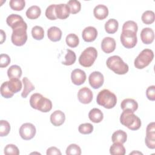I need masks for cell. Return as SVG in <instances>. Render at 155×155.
<instances>
[{
    "instance_id": "3",
    "label": "cell",
    "mask_w": 155,
    "mask_h": 155,
    "mask_svg": "<svg viewBox=\"0 0 155 155\" xmlns=\"http://www.w3.org/2000/svg\"><path fill=\"white\" fill-rule=\"evenodd\" d=\"M120 122L131 130H137L141 127L140 118L129 110L123 111L120 116Z\"/></svg>"
},
{
    "instance_id": "25",
    "label": "cell",
    "mask_w": 155,
    "mask_h": 155,
    "mask_svg": "<svg viewBox=\"0 0 155 155\" xmlns=\"http://www.w3.org/2000/svg\"><path fill=\"white\" fill-rule=\"evenodd\" d=\"M119 27L118 21L115 19H110L105 22V30L107 33L113 34L116 33Z\"/></svg>"
},
{
    "instance_id": "11",
    "label": "cell",
    "mask_w": 155,
    "mask_h": 155,
    "mask_svg": "<svg viewBox=\"0 0 155 155\" xmlns=\"http://www.w3.org/2000/svg\"><path fill=\"white\" fill-rule=\"evenodd\" d=\"M78 98L79 102L82 104H90L93 99V93L88 87H82L78 93Z\"/></svg>"
},
{
    "instance_id": "40",
    "label": "cell",
    "mask_w": 155,
    "mask_h": 155,
    "mask_svg": "<svg viewBox=\"0 0 155 155\" xmlns=\"http://www.w3.org/2000/svg\"><path fill=\"white\" fill-rule=\"evenodd\" d=\"M22 20H23V18L20 15L17 14H11L7 18L6 22L9 27H12L15 24Z\"/></svg>"
},
{
    "instance_id": "21",
    "label": "cell",
    "mask_w": 155,
    "mask_h": 155,
    "mask_svg": "<svg viewBox=\"0 0 155 155\" xmlns=\"http://www.w3.org/2000/svg\"><path fill=\"white\" fill-rule=\"evenodd\" d=\"M88 117L93 122L99 123L102 120L104 114L101 110L97 108H94L90 111L88 113Z\"/></svg>"
},
{
    "instance_id": "31",
    "label": "cell",
    "mask_w": 155,
    "mask_h": 155,
    "mask_svg": "<svg viewBox=\"0 0 155 155\" xmlns=\"http://www.w3.org/2000/svg\"><path fill=\"white\" fill-rule=\"evenodd\" d=\"M141 19L145 24H151L155 19V15L154 12L151 10H147L144 12L142 15Z\"/></svg>"
},
{
    "instance_id": "43",
    "label": "cell",
    "mask_w": 155,
    "mask_h": 155,
    "mask_svg": "<svg viewBox=\"0 0 155 155\" xmlns=\"http://www.w3.org/2000/svg\"><path fill=\"white\" fill-rule=\"evenodd\" d=\"M10 63V58L7 54H1L0 55V67H7Z\"/></svg>"
},
{
    "instance_id": "19",
    "label": "cell",
    "mask_w": 155,
    "mask_h": 155,
    "mask_svg": "<svg viewBox=\"0 0 155 155\" xmlns=\"http://www.w3.org/2000/svg\"><path fill=\"white\" fill-rule=\"evenodd\" d=\"M120 107L123 111L129 110L134 113L138 108V104L133 99L127 98L122 101L120 104Z\"/></svg>"
},
{
    "instance_id": "7",
    "label": "cell",
    "mask_w": 155,
    "mask_h": 155,
    "mask_svg": "<svg viewBox=\"0 0 155 155\" xmlns=\"http://www.w3.org/2000/svg\"><path fill=\"white\" fill-rule=\"evenodd\" d=\"M153 58V51L150 49L145 48L134 59V67L137 69H143L150 64Z\"/></svg>"
},
{
    "instance_id": "29",
    "label": "cell",
    "mask_w": 155,
    "mask_h": 155,
    "mask_svg": "<svg viewBox=\"0 0 155 155\" xmlns=\"http://www.w3.org/2000/svg\"><path fill=\"white\" fill-rule=\"evenodd\" d=\"M65 41L68 46L71 48H74L79 45V39L76 34L70 33L66 36Z\"/></svg>"
},
{
    "instance_id": "4",
    "label": "cell",
    "mask_w": 155,
    "mask_h": 155,
    "mask_svg": "<svg viewBox=\"0 0 155 155\" xmlns=\"http://www.w3.org/2000/svg\"><path fill=\"white\" fill-rule=\"evenodd\" d=\"M106 64L109 69L117 74H125L129 70L128 65L117 55L109 57L106 61Z\"/></svg>"
},
{
    "instance_id": "9",
    "label": "cell",
    "mask_w": 155,
    "mask_h": 155,
    "mask_svg": "<svg viewBox=\"0 0 155 155\" xmlns=\"http://www.w3.org/2000/svg\"><path fill=\"white\" fill-rule=\"evenodd\" d=\"M36 130L35 125L31 123L23 124L19 130V135L24 140H30L36 134Z\"/></svg>"
},
{
    "instance_id": "39",
    "label": "cell",
    "mask_w": 155,
    "mask_h": 155,
    "mask_svg": "<svg viewBox=\"0 0 155 155\" xmlns=\"http://www.w3.org/2000/svg\"><path fill=\"white\" fill-rule=\"evenodd\" d=\"M66 154L80 155L81 154V149L79 145L75 143H71L67 147L66 149Z\"/></svg>"
},
{
    "instance_id": "36",
    "label": "cell",
    "mask_w": 155,
    "mask_h": 155,
    "mask_svg": "<svg viewBox=\"0 0 155 155\" xmlns=\"http://www.w3.org/2000/svg\"><path fill=\"white\" fill-rule=\"evenodd\" d=\"M10 131V125L9 122L5 120L0 121V136L1 137L6 136Z\"/></svg>"
},
{
    "instance_id": "47",
    "label": "cell",
    "mask_w": 155,
    "mask_h": 155,
    "mask_svg": "<svg viewBox=\"0 0 155 155\" xmlns=\"http://www.w3.org/2000/svg\"><path fill=\"white\" fill-rule=\"evenodd\" d=\"M150 133H155V123L154 122L150 123L147 127L146 134Z\"/></svg>"
},
{
    "instance_id": "32",
    "label": "cell",
    "mask_w": 155,
    "mask_h": 155,
    "mask_svg": "<svg viewBox=\"0 0 155 155\" xmlns=\"http://www.w3.org/2000/svg\"><path fill=\"white\" fill-rule=\"evenodd\" d=\"M31 35L36 40H42L44 37V30L41 26H34L31 29Z\"/></svg>"
},
{
    "instance_id": "16",
    "label": "cell",
    "mask_w": 155,
    "mask_h": 155,
    "mask_svg": "<svg viewBox=\"0 0 155 155\" xmlns=\"http://www.w3.org/2000/svg\"><path fill=\"white\" fill-rule=\"evenodd\" d=\"M50 122L55 127L62 125L65 120V114L61 110H56L50 116Z\"/></svg>"
},
{
    "instance_id": "46",
    "label": "cell",
    "mask_w": 155,
    "mask_h": 155,
    "mask_svg": "<svg viewBox=\"0 0 155 155\" xmlns=\"http://www.w3.org/2000/svg\"><path fill=\"white\" fill-rule=\"evenodd\" d=\"M46 154H47V155H53H53L54 154L61 155V152L56 147H51L48 148L47 150Z\"/></svg>"
},
{
    "instance_id": "42",
    "label": "cell",
    "mask_w": 155,
    "mask_h": 155,
    "mask_svg": "<svg viewBox=\"0 0 155 155\" xmlns=\"http://www.w3.org/2000/svg\"><path fill=\"white\" fill-rule=\"evenodd\" d=\"M138 27L137 24L133 21H128L124 23L122 26V30H130L137 33Z\"/></svg>"
},
{
    "instance_id": "27",
    "label": "cell",
    "mask_w": 155,
    "mask_h": 155,
    "mask_svg": "<svg viewBox=\"0 0 155 155\" xmlns=\"http://www.w3.org/2000/svg\"><path fill=\"white\" fill-rule=\"evenodd\" d=\"M110 153L113 155H124L125 148L121 143L114 142L110 148Z\"/></svg>"
},
{
    "instance_id": "20",
    "label": "cell",
    "mask_w": 155,
    "mask_h": 155,
    "mask_svg": "<svg viewBox=\"0 0 155 155\" xmlns=\"http://www.w3.org/2000/svg\"><path fill=\"white\" fill-rule=\"evenodd\" d=\"M47 36L53 42L59 41L62 37V31L57 27H51L47 30Z\"/></svg>"
},
{
    "instance_id": "49",
    "label": "cell",
    "mask_w": 155,
    "mask_h": 155,
    "mask_svg": "<svg viewBox=\"0 0 155 155\" xmlns=\"http://www.w3.org/2000/svg\"><path fill=\"white\" fill-rule=\"evenodd\" d=\"M142 154V153L140 152H136V151H133L132 153H130V154Z\"/></svg>"
},
{
    "instance_id": "8",
    "label": "cell",
    "mask_w": 155,
    "mask_h": 155,
    "mask_svg": "<svg viewBox=\"0 0 155 155\" xmlns=\"http://www.w3.org/2000/svg\"><path fill=\"white\" fill-rule=\"evenodd\" d=\"M120 39L122 45L127 48H133L137 42L136 33L130 30H122Z\"/></svg>"
},
{
    "instance_id": "15",
    "label": "cell",
    "mask_w": 155,
    "mask_h": 155,
    "mask_svg": "<svg viewBox=\"0 0 155 155\" xmlns=\"http://www.w3.org/2000/svg\"><path fill=\"white\" fill-rule=\"evenodd\" d=\"M140 39L145 44H151L154 39V33L153 29L149 27L143 28L140 32Z\"/></svg>"
},
{
    "instance_id": "30",
    "label": "cell",
    "mask_w": 155,
    "mask_h": 155,
    "mask_svg": "<svg viewBox=\"0 0 155 155\" xmlns=\"http://www.w3.org/2000/svg\"><path fill=\"white\" fill-rule=\"evenodd\" d=\"M76 60V56L75 53L70 50H67V54L65 56V61H64L62 64L65 65H73Z\"/></svg>"
},
{
    "instance_id": "14",
    "label": "cell",
    "mask_w": 155,
    "mask_h": 155,
    "mask_svg": "<svg viewBox=\"0 0 155 155\" xmlns=\"http://www.w3.org/2000/svg\"><path fill=\"white\" fill-rule=\"evenodd\" d=\"M101 48L105 53H110L116 48V41L111 37L104 38L101 42Z\"/></svg>"
},
{
    "instance_id": "41",
    "label": "cell",
    "mask_w": 155,
    "mask_h": 155,
    "mask_svg": "<svg viewBox=\"0 0 155 155\" xmlns=\"http://www.w3.org/2000/svg\"><path fill=\"white\" fill-rule=\"evenodd\" d=\"M4 153L6 155H19V150L15 145L8 144L5 147Z\"/></svg>"
},
{
    "instance_id": "48",
    "label": "cell",
    "mask_w": 155,
    "mask_h": 155,
    "mask_svg": "<svg viewBox=\"0 0 155 155\" xmlns=\"http://www.w3.org/2000/svg\"><path fill=\"white\" fill-rule=\"evenodd\" d=\"M0 36H1V39H0V44H2L5 41V39H6V35H5V33L2 30H0Z\"/></svg>"
},
{
    "instance_id": "1",
    "label": "cell",
    "mask_w": 155,
    "mask_h": 155,
    "mask_svg": "<svg viewBox=\"0 0 155 155\" xmlns=\"http://www.w3.org/2000/svg\"><path fill=\"white\" fill-rule=\"evenodd\" d=\"M13 32L11 36L12 43L16 46H22L27 40V25L22 20L12 27Z\"/></svg>"
},
{
    "instance_id": "33",
    "label": "cell",
    "mask_w": 155,
    "mask_h": 155,
    "mask_svg": "<svg viewBox=\"0 0 155 155\" xmlns=\"http://www.w3.org/2000/svg\"><path fill=\"white\" fill-rule=\"evenodd\" d=\"M70 8V13L71 14H76L80 12L81 8V4L79 1L70 0L68 1L67 4Z\"/></svg>"
},
{
    "instance_id": "35",
    "label": "cell",
    "mask_w": 155,
    "mask_h": 155,
    "mask_svg": "<svg viewBox=\"0 0 155 155\" xmlns=\"http://www.w3.org/2000/svg\"><path fill=\"white\" fill-rule=\"evenodd\" d=\"M1 94L2 97L4 98H11L13 97L14 93L10 90L8 85V81H5L1 84Z\"/></svg>"
},
{
    "instance_id": "5",
    "label": "cell",
    "mask_w": 155,
    "mask_h": 155,
    "mask_svg": "<svg viewBox=\"0 0 155 155\" xmlns=\"http://www.w3.org/2000/svg\"><path fill=\"white\" fill-rule=\"evenodd\" d=\"M98 105L107 109L113 108L117 103V97L115 94L108 89H104L99 91L96 97Z\"/></svg>"
},
{
    "instance_id": "45",
    "label": "cell",
    "mask_w": 155,
    "mask_h": 155,
    "mask_svg": "<svg viewBox=\"0 0 155 155\" xmlns=\"http://www.w3.org/2000/svg\"><path fill=\"white\" fill-rule=\"evenodd\" d=\"M145 142L148 148L150 149L155 148V138L146 136L145 139Z\"/></svg>"
},
{
    "instance_id": "26",
    "label": "cell",
    "mask_w": 155,
    "mask_h": 155,
    "mask_svg": "<svg viewBox=\"0 0 155 155\" xmlns=\"http://www.w3.org/2000/svg\"><path fill=\"white\" fill-rule=\"evenodd\" d=\"M22 71L21 67L17 65H13L7 70V76L9 79H19L22 76Z\"/></svg>"
},
{
    "instance_id": "37",
    "label": "cell",
    "mask_w": 155,
    "mask_h": 155,
    "mask_svg": "<svg viewBox=\"0 0 155 155\" xmlns=\"http://www.w3.org/2000/svg\"><path fill=\"white\" fill-rule=\"evenodd\" d=\"M56 4H51L48 6L45 10V15L50 20H55L57 19L56 15Z\"/></svg>"
},
{
    "instance_id": "13",
    "label": "cell",
    "mask_w": 155,
    "mask_h": 155,
    "mask_svg": "<svg viewBox=\"0 0 155 155\" xmlns=\"http://www.w3.org/2000/svg\"><path fill=\"white\" fill-rule=\"evenodd\" d=\"M97 36V29L92 26H88L85 27L82 33V37L84 41L87 42H91L94 41Z\"/></svg>"
},
{
    "instance_id": "2",
    "label": "cell",
    "mask_w": 155,
    "mask_h": 155,
    "mask_svg": "<svg viewBox=\"0 0 155 155\" xmlns=\"http://www.w3.org/2000/svg\"><path fill=\"white\" fill-rule=\"evenodd\" d=\"M30 106L43 113H47L52 108L51 101L40 93H34L30 98Z\"/></svg>"
},
{
    "instance_id": "12",
    "label": "cell",
    "mask_w": 155,
    "mask_h": 155,
    "mask_svg": "<svg viewBox=\"0 0 155 155\" xmlns=\"http://www.w3.org/2000/svg\"><path fill=\"white\" fill-rule=\"evenodd\" d=\"M71 79L73 84L81 85L83 84L86 80V74L84 70L76 68L73 70L71 73Z\"/></svg>"
},
{
    "instance_id": "24",
    "label": "cell",
    "mask_w": 155,
    "mask_h": 155,
    "mask_svg": "<svg viewBox=\"0 0 155 155\" xmlns=\"http://www.w3.org/2000/svg\"><path fill=\"white\" fill-rule=\"evenodd\" d=\"M22 83L24 84V90L21 93V96L23 98H26L28 94L35 89V86L31 82V81L27 78L24 77L22 79Z\"/></svg>"
},
{
    "instance_id": "38",
    "label": "cell",
    "mask_w": 155,
    "mask_h": 155,
    "mask_svg": "<svg viewBox=\"0 0 155 155\" xmlns=\"http://www.w3.org/2000/svg\"><path fill=\"white\" fill-rule=\"evenodd\" d=\"M78 131L83 134H88L93 132V125L90 123H84L81 124L78 127Z\"/></svg>"
},
{
    "instance_id": "44",
    "label": "cell",
    "mask_w": 155,
    "mask_h": 155,
    "mask_svg": "<svg viewBox=\"0 0 155 155\" xmlns=\"http://www.w3.org/2000/svg\"><path fill=\"white\" fill-rule=\"evenodd\" d=\"M146 96L147 98L151 101H154L155 100V86L154 85H151L147 88L146 90Z\"/></svg>"
},
{
    "instance_id": "10",
    "label": "cell",
    "mask_w": 155,
    "mask_h": 155,
    "mask_svg": "<svg viewBox=\"0 0 155 155\" xmlns=\"http://www.w3.org/2000/svg\"><path fill=\"white\" fill-rule=\"evenodd\" d=\"M88 81L90 86L94 89L99 88L104 84V78L103 74L99 71L92 72L88 77Z\"/></svg>"
},
{
    "instance_id": "6",
    "label": "cell",
    "mask_w": 155,
    "mask_h": 155,
    "mask_svg": "<svg viewBox=\"0 0 155 155\" xmlns=\"http://www.w3.org/2000/svg\"><path fill=\"white\" fill-rule=\"evenodd\" d=\"M97 56V50L93 47H89L85 48L80 55L79 62L84 67H90L93 64Z\"/></svg>"
},
{
    "instance_id": "28",
    "label": "cell",
    "mask_w": 155,
    "mask_h": 155,
    "mask_svg": "<svg viewBox=\"0 0 155 155\" xmlns=\"http://www.w3.org/2000/svg\"><path fill=\"white\" fill-rule=\"evenodd\" d=\"M22 82L18 78H13L10 79L8 81V85L10 90L15 94L21 91L22 88Z\"/></svg>"
},
{
    "instance_id": "18",
    "label": "cell",
    "mask_w": 155,
    "mask_h": 155,
    "mask_svg": "<svg viewBox=\"0 0 155 155\" xmlns=\"http://www.w3.org/2000/svg\"><path fill=\"white\" fill-rule=\"evenodd\" d=\"M93 14L97 19L103 20L108 16V9L105 5L99 4L94 8Z\"/></svg>"
},
{
    "instance_id": "22",
    "label": "cell",
    "mask_w": 155,
    "mask_h": 155,
    "mask_svg": "<svg viewBox=\"0 0 155 155\" xmlns=\"http://www.w3.org/2000/svg\"><path fill=\"white\" fill-rule=\"evenodd\" d=\"M127 134L126 132L123 130H118L114 131L111 136V140L114 142H119L121 143H124L127 141Z\"/></svg>"
},
{
    "instance_id": "34",
    "label": "cell",
    "mask_w": 155,
    "mask_h": 155,
    "mask_svg": "<svg viewBox=\"0 0 155 155\" xmlns=\"http://www.w3.org/2000/svg\"><path fill=\"white\" fill-rule=\"evenodd\" d=\"M10 8L15 11H21L25 6L24 0H10L9 2Z\"/></svg>"
},
{
    "instance_id": "23",
    "label": "cell",
    "mask_w": 155,
    "mask_h": 155,
    "mask_svg": "<svg viewBox=\"0 0 155 155\" xmlns=\"http://www.w3.org/2000/svg\"><path fill=\"white\" fill-rule=\"evenodd\" d=\"M41 14V10L38 5H32L26 11L25 15L30 19H36L38 18Z\"/></svg>"
},
{
    "instance_id": "17",
    "label": "cell",
    "mask_w": 155,
    "mask_h": 155,
    "mask_svg": "<svg viewBox=\"0 0 155 155\" xmlns=\"http://www.w3.org/2000/svg\"><path fill=\"white\" fill-rule=\"evenodd\" d=\"M70 13V8L66 4H59L56 5V15L60 19H67Z\"/></svg>"
}]
</instances>
